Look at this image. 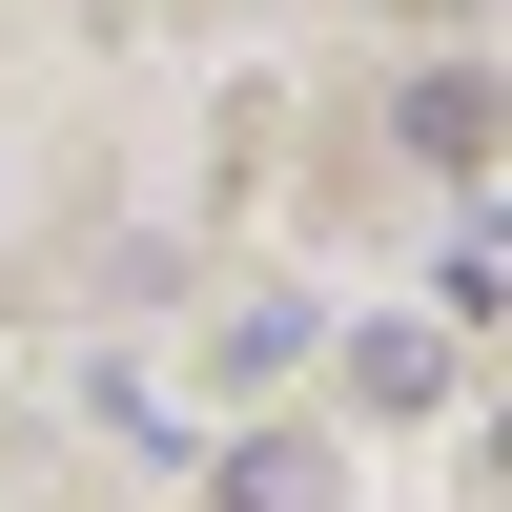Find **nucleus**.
Instances as JSON below:
<instances>
[{"label":"nucleus","mask_w":512,"mask_h":512,"mask_svg":"<svg viewBox=\"0 0 512 512\" xmlns=\"http://www.w3.org/2000/svg\"><path fill=\"white\" fill-rule=\"evenodd\" d=\"M349 390L369 410H451V328H349Z\"/></svg>","instance_id":"3"},{"label":"nucleus","mask_w":512,"mask_h":512,"mask_svg":"<svg viewBox=\"0 0 512 512\" xmlns=\"http://www.w3.org/2000/svg\"><path fill=\"white\" fill-rule=\"evenodd\" d=\"M390 144H410V164H492V144H512V82H492V62H431V82L390 103Z\"/></svg>","instance_id":"1"},{"label":"nucleus","mask_w":512,"mask_h":512,"mask_svg":"<svg viewBox=\"0 0 512 512\" xmlns=\"http://www.w3.org/2000/svg\"><path fill=\"white\" fill-rule=\"evenodd\" d=\"M492 451H512V431H492Z\"/></svg>","instance_id":"4"},{"label":"nucleus","mask_w":512,"mask_h":512,"mask_svg":"<svg viewBox=\"0 0 512 512\" xmlns=\"http://www.w3.org/2000/svg\"><path fill=\"white\" fill-rule=\"evenodd\" d=\"M205 492H226V512H349V472H328V451H287V431L205 451Z\"/></svg>","instance_id":"2"}]
</instances>
